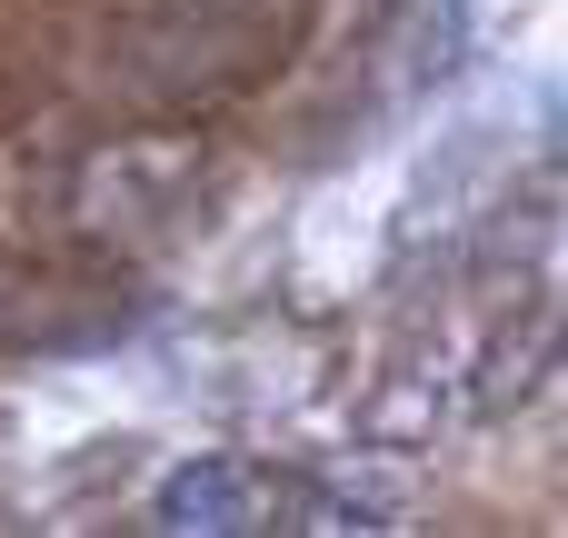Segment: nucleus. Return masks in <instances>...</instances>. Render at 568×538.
<instances>
[{"label":"nucleus","mask_w":568,"mask_h":538,"mask_svg":"<svg viewBox=\"0 0 568 538\" xmlns=\"http://www.w3.org/2000/svg\"><path fill=\"white\" fill-rule=\"evenodd\" d=\"M280 40L290 30H260V20H230V10L140 0L100 30L90 70H100V100H120L130 120H200V110H230L240 90H260Z\"/></svg>","instance_id":"f257e3e1"},{"label":"nucleus","mask_w":568,"mask_h":538,"mask_svg":"<svg viewBox=\"0 0 568 538\" xmlns=\"http://www.w3.org/2000/svg\"><path fill=\"white\" fill-rule=\"evenodd\" d=\"M210 160H200V130L190 120H130L120 140H90L70 170H60V220L80 240H160L190 200H200Z\"/></svg>","instance_id":"f03ea898"},{"label":"nucleus","mask_w":568,"mask_h":538,"mask_svg":"<svg viewBox=\"0 0 568 538\" xmlns=\"http://www.w3.org/2000/svg\"><path fill=\"white\" fill-rule=\"evenodd\" d=\"M300 499L270 479V469H250V459H230V449H200V459H180L170 479H160V499H150V519L160 529H200V538H240V529H280Z\"/></svg>","instance_id":"7ed1b4c3"},{"label":"nucleus","mask_w":568,"mask_h":538,"mask_svg":"<svg viewBox=\"0 0 568 538\" xmlns=\"http://www.w3.org/2000/svg\"><path fill=\"white\" fill-rule=\"evenodd\" d=\"M20 309H30V290H20V270H0V329H30Z\"/></svg>","instance_id":"20e7f679"}]
</instances>
